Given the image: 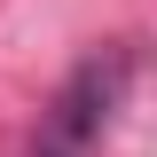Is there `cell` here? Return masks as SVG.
I'll return each instance as SVG.
<instances>
[{
  "label": "cell",
  "instance_id": "obj_1",
  "mask_svg": "<svg viewBox=\"0 0 157 157\" xmlns=\"http://www.w3.org/2000/svg\"><path fill=\"white\" fill-rule=\"evenodd\" d=\"M126 78H134V55H126V47L86 55L55 94H47L39 134H32L24 157H94L102 134H110V118H118V102H126Z\"/></svg>",
  "mask_w": 157,
  "mask_h": 157
}]
</instances>
